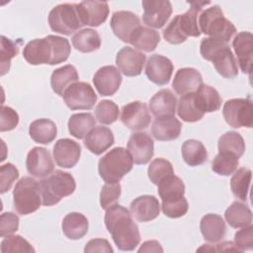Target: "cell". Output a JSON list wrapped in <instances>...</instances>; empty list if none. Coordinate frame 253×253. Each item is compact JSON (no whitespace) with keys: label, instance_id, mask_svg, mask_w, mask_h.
<instances>
[{"label":"cell","instance_id":"obj_1","mask_svg":"<svg viewBox=\"0 0 253 253\" xmlns=\"http://www.w3.org/2000/svg\"><path fill=\"white\" fill-rule=\"evenodd\" d=\"M105 225L117 247L122 251H132L140 241L137 224L127 209L115 204L107 210Z\"/></svg>","mask_w":253,"mask_h":253},{"label":"cell","instance_id":"obj_2","mask_svg":"<svg viewBox=\"0 0 253 253\" xmlns=\"http://www.w3.org/2000/svg\"><path fill=\"white\" fill-rule=\"evenodd\" d=\"M200 52L204 59L212 62L215 70L222 77L233 78L237 76V61L227 42L212 38H205L201 42Z\"/></svg>","mask_w":253,"mask_h":253},{"label":"cell","instance_id":"obj_3","mask_svg":"<svg viewBox=\"0 0 253 253\" xmlns=\"http://www.w3.org/2000/svg\"><path fill=\"white\" fill-rule=\"evenodd\" d=\"M133 166V160L126 149L117 146L107 152L98 163L100 177L106 183H119Z\"/></svg>","mask_w":253,"mask_h":253},{"label":"cell","instance_id":"obj_4","mask_svg":"<svg viewBox=\"0 0 253 253\" xmlns=\"http://www.w3.org/2000/svg\"><path fill=\"white\" fill-rule=\"evenodd\" d=\"M42 205L50 207L56 205L62 198L74 193L76 183L71 174L62 170H55L46 178L40 181Z\"/></svg>","mask_w":253,"mask_h":253},{"label":"cell","instance_id":"obj_5","mask_svg":"<svg viewBox=\"0 0 253 253\" xmlns=\"http://www.w3.org/2000/svg\"><path fill=\"white\" fill-rule=\"evenodd\" d=\"M198 25L201 33L224 42H227L236 33V28L224 17L218 5H213L203 11L199 16Z\"/></svg>","mask_w":253,"mask_h":253},{"label":"cell","instance_id":"obj_6","mask_svg":"<svg viewBox=\"0 0 253 253\" xmlns=\"http://www.w3.org/2000/svg\"><path fill=\"white\" fill-rule=\"evenodd\" d=\"M40 183L32 177L21 178L13 190V204L15 211L27 215L38 211L42 204Z\"/></svg>","mask_w":253,"mask_h":253},{"label":"cell","instance_id":"obj_7","mask_svg":"<svg viewBox=\"0 0 253 253\" xmlns=\"http://www.w3.org/2000/svg\"><path fill=\"white\" fill-rule=\"evenodd\" d=\"M48 24L50 29L58 34L70 36L83 27L76 4L64 3L53 7L48 14Z\"/></svg>","mask_w":253,"mask_h":253},{"label":"cell","instance_id":"obj_8","mask_svg":"<svg viewBox=\"0 0 253 253\" xmlns=\"http://www.w3.org/2000/svg\"><path fill=\"white\" fill-rule=\"evenodd\" d=\"M223 118L234 128L253 126V107L250 99L235 98L227 100L222 109Z\"/></svg>","mask_w":253,"mask_h":253},{"label":"cell","instance_id":"obj_9","mask_svg":"<svg viewBox=\"0 0 253 253\" xmlns=\"http://www.w3.org/2000/svg\"><path fill=\"white\" fill-rule=\"evenodd\" d=\"M63 100L71 110H90L97 101L93 87L87 82H74L63 92Z\"/></svg>","mask_w":253,"mask_h":253},{"label":"cell","instance_id":"obj_10","mask_svg":"<svg viewBox=\"0 0 253 253\" xmlns=\"http://www.w3.org/2000/svg\"><path fill=\"white\" fill-rule=\"evenodd\" d=\"M121 121L131 130H142L149 126L151 116L144 103L134 101L123 107Z\"/></svg>","mask_w":253,"mask_h":253},{"label":"cell","instance_id":"obj_11","mask_svg":"<svg viewBox=\"0 0 253 253\" xmlns=\"http://www.w3.org/2000/svg\"><path fill=\"white\" fill-rule=\"evenodd\" d=\"M143 23L152 28H162L172 14V5L168 0H143Z\"/></svg>","mask_w":253,"mask_h":253},{"label":"cell","instance_id":"obj_12","mask_svg":"<svg viewBox=\"0 0 253 253\" xmlns=\"http://www.w3.org/2000/svg\"><path fill=\"white\" fill-rule=\"evenodd\" d=\"M28 172L36 178H44L50 175L54 170V164L51 155L44 147H33L26 159Z\"/></svg>","mask_w":253,"mask_h":253},{"label":"cell","instance_id":"obj_13","mask_svg":"<svg viewBox=\"0 0 253 253\" xmlns=\"http://www.w3.org/2000/svg\"><path fill=\"white\" fill-rule=\"evenodd\" d=\"M76 9L83 26L99 27L109 16V4L102 1H82Z\"/></svg>","mask_w":253,"mask_h":253},{"label":"cell","instance_id":"obj_14","mask_svg":"<svg viewBox=\"0 0 253 253\" xmlns=\"http://www.w3.org/2000/svg\"><path fill=\"white\" fill-rule=\"evenodd\" d=\"M127 151L135 164H146L154 154V142L146 132H134L127 142Z\"/></svg>","mask_w":253,"mask_h":253},{"label":"cell","instance_id":"obj_15","mask_svg":"<svg viewBox=\"0 0 253 253\" xmlns=\"http://www.w3.org/2000/svg\"><path fill=\"white\" fill-rule=\"evenodd\" d=\"M122 80L121 72L114 65L100 67L93 77L95 88L101 96L114 95L119 90Z\"/></svg>","mask_w":253,"mask_h":253},{"label":"cell","instance_id":"obj_16","mask_svg":"<svg viewBox=\"0 0 253 253\" xmlns=\"http://www.w3.org/2000/svg\"><path fill=\"white\" fill-rule=\"evenodd\" d=\"M145 59L144 53L132 47L125 46L117 53L116 64L124 75L132 77L141 73Z\"/></svg>","mask_w":253,"mask_h":253},{"label":"cell","instance_id":"obj_17","mask_svg":"<svg viewBox=\"0 0 253 253\" xmlns=\"http://www.w3.org/2000/svg\"><path fill=\"white\" fill-rule=\"evenodd\" d=\"M173 69V63L168 57L161 54H153L146 62L145 74L151 82L163 86L170 81Z\"/></svg>","mask_w":253,"mask_h":253},{"label":"cell","instance_id":"obj_18","mask_svg":"<svg viewBox=\"0 0 253 253\" xmlns=\"http://www.w3.org/2000/svg\"><path fill=\"white\" fill-rule=\"evenodd\" d=\"M52 54V45L47 36L43 39H36L29 42L23 50L24 58L32 65H50Z\"/></svg>","mask_w":253,"mask_h":253},{"label":"cell","instance_id":"obj_19","mask_svg":"<svg viewBox=\"0 0 253 253\" xmlns=\"http://www.w3.org/2000/svg\"><path fill=\"white\" fill-rule=\"evenodd\" d=\"M52 153L57 166L72 168L79 161L81 147L78 142L70 138H60L55 142Z\"/></svg>","mask_w":253,"mask_h":253},{"label":"cell","instance_id":"obj_20","mask_svg":"<svg viewBox=\"0 0 253 253\" xmlns=\"http://www.w3.org/2000/svg\"><path fill=\"white\" fill-rule=\"evenodd\" d=\"M114 34L124 42H129L133 32L140 27L139 18L130 11H117L110 22Z\"/></svg>","mask_w":253,"mask_h":253},{"label":"cell","instance_id":"obj_21","mask_svg":"<svg viewBox=\"0 0 253 253\" xmlns=\"http://www.w3.org/2000/svg\"><path fill=\"white\" fill-rule=\"evenodd\" d=\"M238 64L243 73L251 74L253 56V35L250 32L238 33L232 42Z\"/></svg>","mask_w":253,"mask_h":253},{"label":"cell","instance_id":"obj_22","mask_svg":"<svg viewBox=\"0 0 253 253\" xmlns=\"http://www.w3.org/2000/svg\"><path fill=\"white\" fill-rule=\"evenodd\" d=\"M160 212V204L154 196L142 195L135 198L130 204L131 215L140 222L155 219Z\"/></svg>","mask_w":253,"mask_h":253},{"label":"cell","instance_id":"obj_23","mask_svg":"<svg viewBox=\"0 0 253 253\" xmlns=\"http://www.w3.org/2000/svg\"><path fill=\"white\" fill-rule=\"evenodd\" d=\"M190 9L183 15H177L179 28L185 38L199 37L201 35L198 19L203 12V7L211 4V2L205 1H192L189 2Z\"/></svg>","mask_w":253,"mask_h":253},{"label":"cell","instance_id":"obj_24","mask_svg":"<svg viewBox=\"0 0 253 253\" xmlns=\"http://www.w3.org/2000/svg\"><path fill=\"white\" fill-rule=\"evenodd\" d=\"M203 84V77L201 73L192 67H184L178 69L176 72L172 87L179 95H185L195 92Z\"/></svg>","mask_w":253,"mask_h":253},{"label":"cell","instance_id":"obj_25","mask_svg":"<svg viewBox=\"0 0 253 253\" xmlns=\"http://www.w3.org/2000/svg\"><path fill=\"white\" fill-rule=\"evenodd\" d=\"M114 142L115 137L112 130L107 126H98L87 134L84 145L95 155H100L109 149Z\"/></svg>","mask_w":253,"mask_h":253},{"label":"cell","instance_id":"obj_26","mask_svg":"<svg viewBox=\"0 0 253 253\" xmlns=\"http://www.w3.org/2000/svg\"><path fill=\"white\" fill-rule=\"evenodd\" d=\"M177 98L169 89L158 91L149 101V109L155 118L175 116Z\"/></svg>","mask_w":253,"mask_h":253},{"label":"cell","instance_id":"obj_27","mask_svg":"<svg viewBox=\"0 0 253 253\" xmlns=\"http://www.w3.org/2000/svg\"><path fill=\"white\" fill-rule=\"evenodd\" d=\"M181 129L182 124L175 116L156 118L151 126L152 135L160 141H169L178 138Z\"/></svg>","mask_w":253,"mask_h":253},{"label":"cell","instance_id":"obj_28","mask_svg":"<svg viewBox=\"0 0 253 253\" xmlns=\"http://www.w3.org/2000/svg\"><path fill=\"white\" fill-rule=\"evenodd\" d=\"M194 101L203 114L218 111L221 107L222 98L217 90L206 84H202L194 93Z\"/></svg>","mask_w":253,"mask_h":253},{"label":"cell","instance_id":"obj_29","mask_svg":"<svg viewBox=\"0 0 253 253\" xmlns=\"http://www.w3.org/2000/svg\"><path fill=\"white\" fill-rule=\"evenodd\" d=\"M157 191L162 204L173 203L184 198L185 185L178 176L172 174L158 182Z\"/></svg>","mask_w":253,"mask_h":253},{"label":"cell","instance_id":"obj_30","mask_svg":"<svg viewBox=\"0 0 253 253\" xmlns=\"http://www.w3.org/2000/svg\"><path fill=\"white\" fill-rule=\"evenodd\" d=\"M200 229L205 240L218 242L224 237L226 226L223 218L219 214L208 213L202 217Z\"/></svg>","mask_w":253,"mask_h":253},{"label":"cell","instance_id":"obj_31","mask_svg":"<svg viewBox=\"0 0 253 253\" xmlns=\"http://www.w3.org/2000/svg\"><path fill=\"white\" fill-rule=\"evenodd\" d=\"M88 219L80 212H69L62 220L61 228L64 235L71 240L81 239L88 231Z\"/></svg>","mask_w":253,"mask_h":253},{"label":"cell","instance_id":"obj_32","mask_svg":"<svg viewBox=\"0 0 253 253\" xmlns=\"http://www.w3.org/2000/svg\"><path fill=\"white\" fill-rule=\"evenodd\" d=\"M31 138L38 143L48 144L52 142L57 135V128L54 122L49 119H38L29 126Z\"/></svg>","mask_w":253,"mask_h":253},{"label":"cell","instance_id":"obj_33","mask_svg":"<svg viewBox=\"0 0 253 253\" xmlns=\"http://www.w3.org/2000/svg\"><path fill=\"white\" fill-rule=\"evenodd\" d=\"M78 79L79 75L76 68L71 64H66L53 70L50 76V85L54 93L62 96L65 89L72 83L77 82Z\"/></svg>","mask_w":253,"mask_h":253},{"label":"cell","instance_id":"obj_34","mask_svg":"<svg viewBox=\"0 0 253 253\" xmlns=\"http://www.w3.org/2000/svg\"><path fill=\"white\" fill-rule=\"evenodd\" d=\"M160 42L159 33L146 27H138L130 37L129 43L135 48L146 52L153 51Z\"/></svg>","mask_w":253,"mask_h":253},{"label":"cell","instance_id":"obj_35","mask_svg":"<svg viewBox=\"0 0 253 253\" xmlns=\"http://www.w3.org/2000/svg\"><path fill=\"white\" fill-rule=\"evenodd\" d=\"M224 218L233 228L245 227L252 222V212L248 206L235 201L226 209Z\"/></svg>","mask_w":253,"mask_h":253},{"label":"cell","instance_id":"obj_36","mask_svg":"<svg viewBox=\"0 0 253 253\" xmlns=\"http://www.w3.org/2000/svg\"><path fill=\"white\" fill-rule=\"evenodd\" d=\"M71 42L75 49L86 53L95 51L100 48L101 38L95 30L82 29L73 35Z\"/></svg>","mask_w":253,"mask_h":253},{"label":"cell","instance_id":"obj_37","mask_svg":"<svg viewBox=\"0 0 253 253\" xmlns=\"http://www.w3.org/2000/svg\"><path fill=\"white\" fill-rule=\"evenodd\" d=\"M96 126V120L90 113H79L72 115L68 120V130L70 134L82 139Z\"/></svg>","mask_w":253,"mask_h":253},{"label":"cell","instance_id":"obj_38","mask_svg":"<svg viewBox=\"0 0 253 253\" xmlns=\"http://www.w3.org/2000/svg\"><path fill=\"white\" fill-rule=\"evenodd\" d=\"M184 161L190 166H199L208 159V152L205 145L197 139H187L181 147Z\"/></svg>","mask_w":253,"mask_h":253},{"label":"cell","instance_id":"obj_39","mask_svg":"<svg viewBox=\"0 0 253 253\" xmlns=\"http://www.w3.org/2000/svg\"><path fill=\"white\" fill-rule=\"evenodd\" d=\"M230 179V189L234 197L238 200L246 202L251 182L252 172L250 169L241 167L233 172Z\"/></svg>","mask_w":253,"mask_h":253},{"label":"cell","instance_id":"obj_40","mask_svg":"<svg viewBox=\"0 0 253 253\" xmlns=\"http://www.w3.org/2000/svg\"><path fill=\"white\" fill-rule=\"evenodd\" d=\"M218 152L228 153L241 157L245 151V142L243 137L236 131H227L218 138Z\"/></svg>","mask_w":253,"mask_h":253},{"label":"cell","instance_id":"obj_41","mask_svg":"<svg viewBox=\"0 0 253 253\" xmlns=\"http://www.w3.org/2000/svg\"><path fill=\"white\" fill-rule=\"evenodd\" d=\"M194 93H188L185 95H182L179 99L178 103V109L177 113L178 116L187 123H195L203 119L204 115L202 112H200L195 104L194 101Z\"/></svg>","mask_w":253,"mask_h":253},{"label":"cell","instance_id":"obj_42","mask_svg":"<svg viewBox=\"0 0 253 253\" xmlns=\"http://www.w3.org/2000/svg\"><path fill=\"white\" fill-rule=\"evenodd\" d=\"M238 164L239 161L236 156L218 152L211 162V169L218 175L229 176L237 169Z\"/></svg>","mask_w":253,"mask_h":253},{"label":"cell","instance_id":"obj_43","mask_svg":"<svg viewBox=\"0 0 253 253\" xmlns=\"http://www.w3.org/2000/svg\"><path fill=\"white\" fill-rule=\"evenodd\" d=\"M119 107L111 100H102L95 108V117L103 125L114 124L119 119Z\"/></svg>","mask_w":253,"mask_h":253},{"label":"cell","instance_id":"obj_44","mask_svg":"<svg viewBox=\"0 0 253 253\" xmlns=\"http://www.w3.org/2000/svg\"><path fill=\"white\" fill-rule=\"evenodd\" d=\"M147 174L150 182L157 185L163 178L174 174V169L170 161L164 158H156L150 162Z\"/></svg>","mask_w":253,"mask_h":253},{"label":"cell","instance_id":"obj_45","mask_svg":"<svg viewBox=\"0 0 253 253\" xmlns=\"http://www.w3.org/2000/svg\"><path fill=\"white\" fill-rule=\"evenodd\" d=\"M51 45H52V60L50 62V65H55L59 64L61 62H64L67 60L70 51H71V46L67 39L59 36H53V35H48L47 36Z\"/></svg>","mask_w":253,"mask_h":253},{"label":"cell","instance_id":"obj_46","mask_svg":"<svg viewBox=\"0 0 253 253\" xmlns=\"http://www.w3.org/2000/svg\"><path fill=\"white\" fill-rule=\"evenodd\" d=\"M19 52L18 45L5 36H1V53H0V63H1V75H4L9 71L11 59L15 57Z\"/></svg>","mask_w":253,"mask_h":253},{"label":"cell","instance_id":"obj_47","mask_svg":"<svg viewBox=\"0 0 253 253\" xmlns=\"http://www.w3.org/2000/svg\"><path fill=\"white\" fill-rule=\"evenodd\" d=\"M1 252H35L34 247L21 235H9L1 242Z\"/></svg>","mask_w":253,"mask_h":253},{"label":"cell","instance_id":"obj_48","mask_svg":"<svg viewBox=\"0 0 253 253\" xmlns=\"http://www.w3.org/2000/svg\"><path fill=\"white\" fill-rule=\"evenodd\" d=\"M122 188L120 183H106L100 193V205L103 210H108L113 205L117 204L121 197Z\"/></svg>","mask_w":253,"mask_h":253},{"label":"cell","instance_id":"obj_49","mask_svg":"<svg viewBox=\"0 0 253 253\" xmlns=\"http://www.w3.org/2000/svg\"><path fill=\"white\" fill-rule=\"evenodd\" d=\"M19 178V171L12 163L3 164L0 168V192L1 194L9 191L13 183Z\"/></svg>","mask_w":253,"mask_h":253},{"label":"cell","instance_id":"obj_50","mask_svg":"<svg viewBox=\"0 0 253 253\" xmlns=\"http://www.w3.org/2000/svg\"><path fill=\"white\" fill-rule=\"evenodd\" d=\"M19 228V216L11 211L3 212L0 217V236L7 237Z\"/></svg>","mask_w":253,"mask_h":253},{"label":"cell","instance_id":"obj_51","mask_svg":"<svg viewBox=\"0 0 253 253\" xmlns=\"http://www.w3.org/2000/svg\"><path fill=\"white\" fill-rule=\"evenodd\" d=\"M234 245L240 252L253 248V226L251 224L235 233Z\"/></svg>","mask_w":253,"mask_h":253},{"label":"cell","instance_id":"obj_52","mask_svg":"<svg viewBox=\"0 0 253 253\" xmlns=\"http://www.w3.org/2000/svg\"><path fill=\"white\" fill-rule=\"evenodd\" d=\"M163 38L165 39L166 42L172 44H179L184 42L187 38L184 37L182 34L179 25H178V18L175 16L171 22L167 25V27L163 30Z\"/></svg>","mask_w":253,"mask_h":253},{"label":"cell","instance_id":"obj_53","mask_svg":"<svg viewBox=\"0 0 253 253\" xmlns=\"http://www.w3.org/2000/svg\"><path fill=\"white\" fill-rule=\"evenodd\" d=\"M161 208H162L163 213L166 216H168L170 218H178L187 213L189 205H188V201L185 198H183V199L173 202V203L162 204Z\"/></svg>","mask_w":253,"mask_h":253},{"label":"cell","instance_id":"obj_54","mask_svg":"<svg viewBox=\"0 0 253 253\" xmlns=\"http://www.w3.org/2000/svg\"><path fill=\"white\" fill-rule=\"evenodd\" d=\"M19 124V115L16 111L8 106H1V123L0 130L7 131L14 129Z\"/></svg>","mask_w":253,"mask_h":253},{"label":"cell","instance_id":"obj_55","mask_svg":"<svg viewBox=\"0 0 253 253\" xmlns=\"http://www.w3.org/2000/svg\"><path fill=\"white\" fill-rule=\"evenodd\" d=\"M114 250L112 246L110 245L109 241L104 238H94L88 241L85 245L84 252H106V253H112Z\"/></svg>","mask_w":253,"mask_h":253},{"label":"cell","instance_id":"obj_56","mask_svg":"<svg viewBox=\"0 0 253 253\" xmlns=\"http://www.w3.org/2000/svg\"><path fill=\"white\" fill-rule=\"evenodd\" d=\"M138 252H163V248L156 240H148L142 243Z\"/></svg>","mask_w":253,"mask_h":253},{"label":"cell","instance_id":"obj_57","mask_svg":"<svg viewBox=\"0 0 253 253\" xmlns=\"http://www.w3.org/2000/svg\"><path fill=\"white\" fill-rule=\"evenodd\" d=\"M214 250L215 251H237V252H240L235 247V245L230 241H225V242L216 244V248H214Z\"/></svg>","mask_w":253,"mask_h":253}]
</instances>
